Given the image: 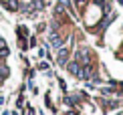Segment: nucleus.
<instances>
[{
  "mask_svg": "<svg viewBox=\"0 0 123 115\" xmlns=\"http://www.w3.org/2000/svg\"><path fill=\"white\" fill-rule=\"evenodd\" d=\"M2 115H10V111H8V109H6V111H2Z\"/></svg>",
  "mask_w": 123,
  "mask_h": 115,
  "instance_id": "nucleus-1",
  "label": "nucleus"
}]
</instances>
